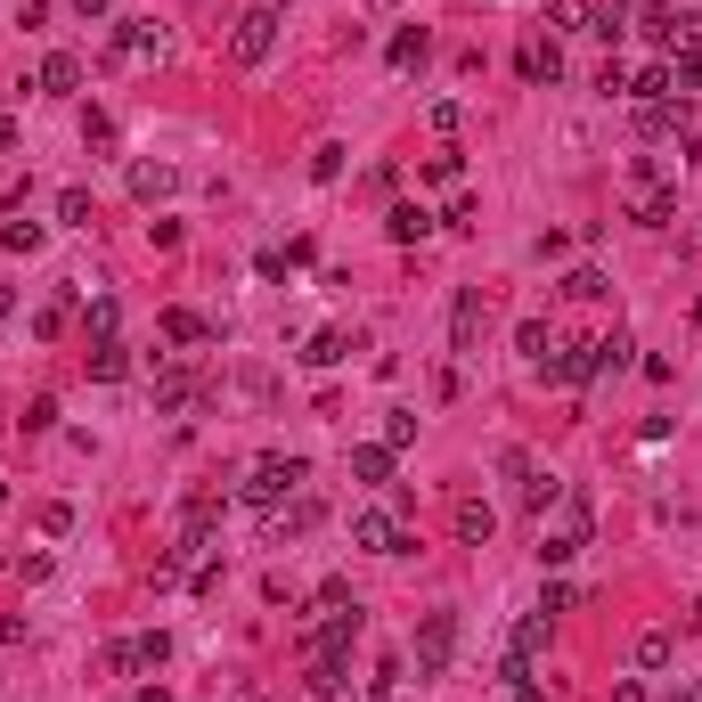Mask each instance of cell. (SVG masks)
Listing matches in <instances>:
<instances>
[{
  "label": "cell",
  "mask_w": 702,
  "mask_h": 702,
  "mask_svg": "<svg viewBox=\"0 0 702 702\" xmlns=\"http://www.w3.org/2000/svg\"><path fill=\"white\" fill-rule=\"evenodd\" d=\"M0 245H9V254H33V245H41V221H9V230H0Z\"/></svg>",
  "instance_id": "obj_44"
},
{
  "label": "cell",
  "mask_w": 702,
  "mask_h": 702,
  "mask_svg": "<svg viewBox=\"0 0 702 702\" xmlns=\"http://www.w3.org/2000/svg\"><path fill=\"white\" fill-rule=\"evenodd\" d=\"M613 702H646V687H637V678H621V687H613Z\"/></svg>",
  "instance_id": "obj_48"
},
{
  "label": "cell",
  "mask_w": 702,
  "mask_h": 702,
  "mask_svg": "<svg viewBox=\"0 0 702 702\" xmlns=\"http://www.w3.org/2000/svg\"><path fill=\"white\" fill-rule=\"evenodd\" d=\"M33 91L74 98V91H82V57H74V50H50V57H41V74H33Z\"/></svg>",
  "instance_id": "obj_13"
},
{
  "label": "cell",
  "mask_w": 702,
  "mask_h": 702,
  "mask_svg": "<svg viewBox=\"0 0 702 702\" xmlns=\"http://www.w3.org/2000/svg\"><path fill=\"white\" fill-rule=\"evenodd\" d=\"M9 148H17V123H9V115H0V156H9Z\"/></svg>",
  "instance_id": "obj_50"
},
{
  "label": "cell",
  "mask_w": 702,
  "mask_h": 702,
  "mask_svg": "<svg viewBox=\"0 0 702 702\" xmlns=\"http://www.w3.org/2000/svg\"><path fill=\"white\" fill-rule=\"evenodd\" d=\"M547 629H555L547 613H523V621H514V646H507V653H523V662H531V653L547 646Z\"/></svg>",
  "instance_id": "obj_31"
},
{
  "label": "cell",
  "mask_w": 702,
  "mask_h": 702,
  "mask_svg": "<svg viewBox=\"0 0 702 702\" xmlns=\"http://www.w3.org/2000/svg\"><path fill=\"white\" fill-rule=\"evenodd\" d=\"M425 230H433L425 204H392V213H384V237H392V245H417Z\"/></svg>",
  "instance_id": "obj_19"
},
{
  "label": "cell",
  "mask_w": 702,
  "mask_h": 702,
  "mask_svg": "<svg viewBox=\"0 0 702 702\" xmlns=\"http://www.w3.org/2000/svg\"><path fill=\"white\" fill-rule=\"evenodd\" d=\"M360 605H343V613H327V621H302V653H351L360 646Z\"/></svg>",
  "instance_id": "obj_9"
},
{
  "label": "cell",
  "mask_w": 702,
  "mask_h": 702,
  "mask_svg": "<svg viewBox=\"0 0 702 702\" xmlns=\"http://www.w3.org/2000/svg\"><path fill=\"white\" fill-rule=\"evenodd\" d=\"M499 474H514V482H523V507H531V514H547L555 499H564V474L531 466V449H507V458H499Z\"/></svg>",
  "instance_id": "obj_6"
},
{
  "label": "cell",
  "mask_w": 702,
  "mask_h": 702,
  "mask_svg": "<svg viewBox=\"0 0 702 702\" xmlns=\"http://www.w3.org/2000/svg\"><path fill=\"white\" fill-rule=\"evenodd\" d=\"M311 694H343L351 687V653H311V678H302Z\"/></svg>",
  "instance_id": "obj_18"
},
{
  "label": "cell",
  "mask_w": 702,
  "mask_h": 702,
  "mask_svg": "<svg viewBox=\"0 0 702 702\" xmlns=\"http://www.w3.org/2000/svg\"><path fill=\"white\" fill-rule=\"evenodd\" d=\"M156 50H163V41H156L148 17H123V25H115V57H156Z\"/></svg>",
  "instance_id": "obj_20"
},
{
  "label": "cell",
  "mask_w": 702,
  "mask_h": 702,
  "mask_svg": "<svg viewBox=\"0 0 702 702\" xmlns=\"http://www.w3.org/2000/svg\"><path fill=\"white\" fill-rule=\"evenodd\" d=\"M458 653V613H425L417 621V678H442Z\"/></svg>",
  "instance_id": "obj_7"
},
{
  "label": "cell",
  "mask_w": 702,
  "mask_h": 702,
  "mask_svg": "<svg viewBox=\"0 0 702 702\" xmlns=\"http://www.w3.org/2000/svg\"><path fill=\"white\" fill-rule=\"evenodd\" d=\"M514 343H523V360L540 368L547 351H555V327H547V319H523V327H514Z\"/></svg>",
  "instance_id": "obj_32"
},
{
  "label": "cell",
  "mask_w": 702,
  "mask_h": 702,
  "mask_svg": "<svg viewBox=\"0 0 702 702\" xmlns=\"http://www.w3.org/2000/svg\"><path fill=\"white\" fill-rule=\"evenodd\" d=\"M637 131H646V139H678V148H694V131H687V115H678V98H662V107H637Z\"/></svg>",
  "instance_id": "obj_15"
},
{
  "label": "cell",
  "mask_w": 702,
  "mask_h": 702,
  "mask_svg": "<svg viewBox=\"0 0 702 702\" xmlns=\"http://www.w3.org/2000/svg\"><path fill=\"white\" fill-rule=\"evenodd\" d=\"M514 74L523 82H564V50H555V41H523V50H514Z\"/></svg>",
  "instance_id": "obj_14"
},
{
  "label": "cell",
  "mask_w": 702,
  "mask_h": 702,
  "mask_svg": "<svg viewBox=\"0 0 702 702\" xmlns=\"http://www.w3.org/2000/svg\"><path fill=\"white\" fill-rule=\"evenodd\" d=\"M425 123H433V139H458V131H466V107H458V98H433Z\"/></svg>",
  "instance_id": "obj_37"
},
{
  "label": "cell",
  "mask_w": 702,
  "mask_h": 702,
  "mask_svg": "<svg viewBox=\"0 0 702 702\" xmlns=\"http://www.w3.org/2000/svg\"><path fill=\"white\" fill-rule=\"evenodd\" d=\"M629 17H637L629 0H588V33H605V41H621V33H629Z\"/></svg>",
  "instance_id": "obj_24"
},
{
  "label": "cell",
  "mask_w": 702,
  "mask_h": 702,
  "mask_svg": "<svg viewBox=\"0 0 702 702\" xmlns=\"http://www.w3.org/2000/svg\"><path fill=\"white\" fill-rule=\"evenodd\" d=\"M687 621H694V629H702V596H694V613H687Z\"/></svg>",
  "instance_id": "obj_53"
},
{
  "label": "cell",
  "mask_w": 702,
  "mask_h": 702,
  "mask_svg": "<svg viewBox=\"0 0 702 702\" xmlns=\"http://www.w3.org/2000/svg\"><path fill=\"white\" fill-rule=\"evenodd\" d=\"M662 66H670V91H678V98H694V91H702V50H670Z\"/></svg>",
  "instance_id": "obj_25"
},
{
  "label": "cell",
  "mask_w": 702,
  "mask_h": 702,
  "mask_svg": "<svg viewBox=\"0 0 702 702\" xmlns=\"http://www.w3.org/2000/svg\"><path fill=\"white\" fill-rule=\"evenodd\" d=\"M156 408H196V376L189 368H156Z\"/></svg>",
  "instance_id": "obj_21"
},
{
  "label": "cell",
  "mask_w": 702,
  "mask_h": 702,
  "mask_svg": "<svg viewBox=\"0 0 702 702\" xmlns=\"http://www.w3.org/2000/svg\"><path fill=\"white\" fill-rule=\"evenodd\" d=\"M9 311H17V295H9V286H0V319H9Z\"/></svg>",
  "instance_id": "obj_52"
},
{
  "label": "cell",
  "mask_w": 702,
  "mask_h": 702,
  "mask_svg": "<svg viewBox=\"0 0 702 702\" xmlns=\"http://www.w3.org/2000/svg\"><path fill=\"white\" fill-rule=\"evenodd\" d=\"M0 507H9V482H0Z\"/></svg>",
  "instance_id": "obj_55"
},
{
  "label": "cell",
  "mask_w": 702,
  "mask_h": 702,
  "mask_svg": "<svg viewBox=\"0 0 702 702\" xmlns=\"http://www.w3.org/2000/svg\"><path fill=\"white\" fill-rule=\"evenodd\" d=\"M213 523H221V490H189V507H180V547H213Z\"/></svg>",
  "instance_id": "obj_11"
},
{
  "label": "cell",
  "mask_w": 702,
  "mask_h": 702,
  "mask_svg": "<svg viewBox=\"0 0 702 702\" xmlns=\"http://www.w3.org/2000/svg\"><path fill=\"white\" fill-rule=\"evenodd\" d=\"M596 91H605V98H629V66H621V57H605V66H596Z\"/></svg>",
  "instance_id": "obj_43"
},
{
  "label": "cell",
  "mask_w": 702,
  "mask_h": 702,
  "mask_svg": "<svg viewBox=\"0 0 702 702\" xmlns=\"http://www.w3.org/2000/svg\"><path fill=\"white\" fill-rule=\"evenodd\" d=\"M98 662H107L115 678H139V670H163V662H172V637H163V629H139V637H115V646L98 653Z\"/></svg>",
  "instance_id": "obj_3"
},
{
  "label": "cell",
  "mask_w": 702,
  "mask_h": 702,
  "mask_svg": "<svg viewBox=\"0 0 702 702\" xmlns=\"http://www.w3.org/2000/svg\"><path fill=\"white\" fill-rule=\"evenodd\" d=\"M547 384H572V392H581L588 376H605V368H596V343H572V336H555V351H547Z\"/></svg>",
  "instance_id": "obj_10"
},
{
  "label": "cell",
  "mask_w": 702,
  "mask_h": 702,
  "mask_svg": "<svg viewBox=\"0 0 702 702\" xmlns=\"http://www.w3.org/2000/svg\"><path fill=\"white\" fill-rule=\"evenodd\" d=\"M131 196H139V204L172 196V163H131Z\"/></svg>",
  "instance_id": "obj_26"
},
{
  "label": "cell",
  "mask_w": 702,
  "mask_h": 702,
  "mask_svg": "<svg viewBox=\"0 0 702 702\" xmlns=\"http://www.w3.org/2000/svg\"><path fill=\"white\" fill-rule=\"evenodd\" d=\"M408 442H417V408H392L384 417V449H408Z\"/></svg>",
  "instance_id": "obj_41"
},
{
  "label": "cell",
  "mask_w": 702,
  "mask_h": 702,
  "mask_svg": "<svg viewBox=\"0 0 702 702\" xmlns=\"http://www.w3.org/2000/svg\"><path fill=\"white\" fill-rule=\"evenodd\" d=\"M417 172H425V180H442V189H458V180H466V156H458V148H442V156H425Z\"/></svg>",
  "instance_id": "obj_35"
},
{
  "label": "cell",
  "mask_w": 702,
  "mask_h": 702,
  "mask_svg": "<svg viewBox=\"0 0 702 702\" xmlns=\"http://www.w3.org/2000/svg\"><path fill=\"white\" fill-rule=\"evenodd\" d=\"M637 33L653 50H702V9H678V0H637Z\"/></svg>",
  "instance_id": "obj_2"
},
{
  "label": "cell",
  "mask_w": 702,
  "mask_h": 702,
  "mask_svg": "<svg viewBox=\"0 0 702 702\" xmlns=\"http://www.w3.org/2000/svg\"><path fill=\"white\" fill-rule=\"evenodd\" d=\"M57 221H66V230H91V189H57Z\"/></svg>",
  "instance_id": "obj_39"
},
{
  "label": "cell",
  "mask_w": 702,
  "mask_h": 702,
  "mask_svg": "<svg viewBox=\"0 0 702 702\" xmlns=\"http://www.w3.org/2000/svg\"><path fill=\"white\" fill-rule=\"evenodd\" d=\"M596 295H605V270H588V262H581V270L564 278V302H596Z\"/></svg>",
  "instance_id": "obj_40"
},
{
  "label": "cell",
  "mask_w": 702,
  "mask_h": 702,
  "mask_svg": "<svg viewBox=\"0 0 702 702\" xmlns=\"http://www.w3.org/2000/svg\"><path fill=\"white\" fill-rule=\"evenodd\" d=\"M507 702H547V694H540V687H523V694H507Z\"/></svg>",
  "instance_id": "obj_51"
},
{
  "label": "cell",
  "mask_w": 702,
  "mask_h": 702,
  "mask_svg": "<svg viewBox=\"0 0 702 702\" xmlns=\"http://www.w3.org/2000/svg\"><path fill=\"white\" fill-rule=\"evenodd\" d=\"M694 694H702V687H694Z\"/></svg>",
  "instance_id": "obj_56"
},
{
  "label": "cell",
  "mask_w": 702,
  "mask_h": 702,
  "mask_svg": "<svg viewBox=\"0 0 702 702\" xmlns=\"http://www.w3.org/2000/svg\"><path fill=\"white\" fill-rule=\"evenodd\" d=\"M670 653H678V629H646L637 637V670H662Z\"/></svg>",
  "instance_id": "obj_30"
},
{
  "label": "cell",
  "mask_w": 702,
  "mask_h": 702,
  "mask_svg": "<svg viewBox=\"0 0 702 702\" xmlns=\"http://www.w3.org/2000/svg\"><path fill=\"white\" fill-rule=\"evenodd\" d=\"M629 336H621V327H613V336H596V368H613V376H621V368H629Z\"/></svg>",
  "instance_id": "obj_38"
},
{
  "label": "cell",
  "mask_w": 702,
  "mask_h": 702,
  "mask_svg": "<svg viewBox=\"0 0 702 702\" xmlns=\"http://www.w3.org/2000/svg\"><path fill=\"white\" fill-rule=\"evenodd\" d=\"M82 327H91V343H115V327H123V311H115V295H98L91 311H82Z\"/></svg>",
  "instance_id": "obj_34"
},
{
  "label": "cell",
  "mask_w": 702,
  "mask_h": 702,
  "mask_svg": "<svg viewBox=\"0 0 702 702\" xmlns=\"http://www.w3.org/2000/svg\"><path fill=\"white\" fill-rule=\"evenodd\" d=\"M629 221L637 230H670L678 221V180H629Z\"/></svg>",
  "instance_id": "obj_8"
},
{
  "label": "cell",
  "mask_w": 702,
  "mask_h": 702,
  "mask_svg": "<svg viewBox=\"0 0 702 702\" xmlns=\"http://www.w3.org/2000/svg\"><path fill=\"white\" fill-rule=\"evenodd\" d=\"M156 327H163V343H204V336H213V327H204L196 311H163Z\"/></svg>",
  "instance_id": "obj_33"
},
{
  "label": "cell",
  "mask_w": 702,
  "mask_h": 702,
  "mask_svg": "<svg viewBox=\"0 0 702 702\" xmlns=\"http://www.w3.org/2000/svg\"><path fill=\"white\" fill-rule=\"evenodd\" d=\"M392 458H401V449H384V442H360V449H351V474H360V482H392Z\"/></svg>",
  "instance_id": "obj_23"
},
{
  "label": "cell",
  "mask_w": 702,
  "mask_h": 702,
  "mask_svg": "<svg viewBox=\"0 0 702 702\" xmlns=\"http://www.w3.org/2000/svg\"><path fill=\"white\" fill-rule=\"evenodd\" d=\"M572 605H581V596H572V581H547V588H540V613H547V621H555V613H572Z\"/></svg>",
  "instance_id": "obj_45"
},
{
  "label": "cell",
  "mask_w": 702,
  "mask_h": 702,
  "mask_svg": "<svg viewBox=\"0 0 702 702\" xmlns=\"http://www.w3.org/2000/svg\"><path fill=\"white\" fill-rule=\"evenodd\" d=\"M311 482V458H295V449H262L254 466L237 474V499L245 507H286V490Z\"/></svg>",
  "instance_id": "obj_1"
},
{
  "label": "cell",
  "mask_w": 702,
  "mask_h": 702,
  "mask_svg": "<svg viewBox=\"0 0 702 702\" xmlns=\"http://www.w3.org/2000/svg\"><path fill=\"white\" fill-rule=\"evenodd\" d=\"M670 702H702V694H670Z\"/></svg>",
  "instance_id": "obj_54"
},
{
  "label": "cell",
  "mask_w": 702,
  "mask_h": 702,
  "mask_svg": "<svg viewBox=\"0 0 702 702\" xmlns=\"http://www.w3.org/2000/svg\"><path fill=\"white\" fill-rule=\"evenodd\" d=\"M107 9H115V0H74V17H82V25H98Z\"/></svg>",
  "instance_id": "obj_47"
},
{
  "label": "cell",
  "mask_w": 702,
  "mask_h": 702,
  "mask_svg": "<svg viewBox=\"0 0 702 702\" xmlns=\"http://www.w3.org/2000/svg\"><path fill=\"white\" fill-rule=\"evenodd\" d=\"M547 25L555 33H588V0H547Z\"/></svg>",
  "instance_id": "obj_36"
},
{
  "label": "cell",
  "mask_w": 702,
  "mask_h": 702,
  "mask_svg": "<svg viewBox=\"0 0 702 702\" xmlns=\"http://www.w3.org/2000/svg\"><path fill=\"white\" fill-rule=\"evenodd\" d=\"M82 139H91V148H115V115L91 107V115H82Z\"/></svg>",
  "instance_id": "obj_46"
},
{
  "label": "cell",
  "mask_w": 702,
  "mask_h": 702,
  "mask_svg": "<svg viewBox=\"0 0 702 702\" xmlns=\"http://www.w3.org/2000/svg\"><path fill=\"white\" fill-rule=\"evenodd\" d=\"M311 180H319V189H327V180H343V148H336V139L311 148Z\"/></svg>",
  "instance_id": "obj_42"
},
{
  "label": "cell",
  "mask_w": 702,
  "mask_h": 702,
  "mask_svg": "<svg viewBox=\"0 0 702 702\" xmlns=\"http://www.w3.org/2000/svg\"><path fill=\"white\" fill-rule=\"evenodd\" d=\"M302 360H311V368H336V360H351V336H343V327H319Z\"/></svg>",
  "instance_id": "obj_29"
},
{
  "label": "cell",
  "mask_w": 702,
  "mask_h": 702,
  "mask_svg": "<svg viewBox=\"0 0 702 702\" xmlns=\"http://www.w3.org/2000/svg\"><path fill=\"white\" fill-rule=\"evenodd\" d=\"M131 702H172V687H139Z\"/></svg>",
  "instance_id": "obj_49"
},
{
  "label": "cell",
  "mask_w": 702,
  "mask_h": 702,
  "mask_svg": "<svg viewBox=\"0 0 702 702\" xmlns=\"http://www.w3.org/2000/svg\"><path fill=\"white\" fill-rule=\"evenodd\" d=\"M91 376L98 384H123V376H131V351H123V343H91Z\"/></svg>",
  "instance_id": "obj_27"
},
{
  "label": "cell",
  "mask_w": 702,
  "mask_h": 702,
  "mask_svg": "<svg viewBox=\"0 0 702 702\" xmlns=\"http://www.w3.org/2000/svg\"><path fill=\"white\" fill-rule=\"evenodd\" d=\"M351 547H368V555H408V531H401V514H392V507H360V514H351Z\"/></svg>",
  "instance_id": "obj_4"
},
{
  "label": "cell",
  "mask_w": 702,
  "mask_h": 702,
  "mask_svg": "<svg viewBox=\"0 0 702 702\" xmlns=\"http://www.w3.org/2000/svg\"><path fill=\"white\" fill-rule=\"evenodd\" d=\"M449 531H458V547H490L499 514H490V499H458V507H449Z\"/></svg>",
  "instance_id": "obj_12"
},
{
  "label": "cell",
  "mask_w": 702,
  "mask_h": 702,
  "mask_svg": "<svg viewBox=\"0 0 702 702\" xmlns=\"http://www.w3.org/2000/svg\"><path fill=\"white\" fill-rule=\"evenodd\" d=\"M425 57H433V33H425V25H408V33H392V66H401V74H417V66H425Z\"/></svg>",
  "instance_id": "obj_22"
},
{
  "label": "cell",
  "mask_w": 702,
  "mask_h": 702,
  "mask_svg": "<svg viewBox=\"0 0 702 702\" xmlns=\"http://www.w3.org/2000/svg\"><path fill=\"white\" fill-rule=\"evenodd\" d=\"M588 540H581V531H564V523H555V531H540V564L555 572V564H572V555H581Z\"/></svg>",
  "instance_id": "obj_28"
},
{
  "label": "cell",
  "mask_w": 702,
  "mask_h": 702,
  "mask_svg": "<svg viewBox=\"0 0 702 702\" xmlns=\"http://www.w3.org/2000/svg\"><path fill=\"white\" fill-rule=\"evenodd\" d=\"M482 343V286H466L458 311H449V351H474Z\"/></svg>",
  "instance_id": "obj_16"
},
{
  "label": "cell",
  "mask_w": 702,
  "mask_h": 702,
  "mask_svg": "<svg viewBox=\"0 0 702 702\" xmlns=\"http://www.w3.org/2000/svg\"><path fill=\"white\" fill-rule=\"evenodd\" d=\"M262 514H270V540L286 547V540H302V531L319 523V499H295V507H262Z\"/></svg>",
  "instance_id": "obj_17"
},
{
  "label": "cell",
  "mask_w": 702,
  "mask_h": 702,
  "mask_svg": "<svg viewBox=\"0 0 702 702\" xmlns=\"http://www.w3.org/2000/svg\"><path fill=\"white\" fill-rule=\"evenodd\" d=\"M270 50H278V9H245L230 33V66H262Z\"/></svg>",
  "instance_id": "obj_5"
}]
</instances>
